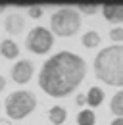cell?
Instances as JSON below:
<instances>
[{
	"instance_id": "obj_19",
	"label": "cell",
	"mask_w": 123,
	"mask_h": 125,
	"mask_svg": "<svg viewBox=\"0 0 123 125\" xmlns=\"http://www.w3.org/2000/svg\"><path fill=\"white\" fill-rule=\"evenodd\" d=\"M110 125H123V117H113L110 121Z\"/></svg>"
},
{
	"instance_id": "obj_1",
	"label": "cell",
	"mask_w": 123,
	"mask_h": 125,
	"mask_svg": "<svg viewBox=\"0 0 123 125\" xmlns=\"http://www.w3.org/2000/svg\"><path fill=\"white\" fill-rule=\"evenodd\" d=\"M87 77V62L69 50L56 52L46 58L39 71V87L52 98H65Z\"/></svg>"
},
{
	"instance_id": "obj_9",
	"label": "cell",
	"mask_w": 123,
	"mask_h": 125,
	"mask_svg": "<svg viewBox=\"0 0 123 125\" xmlns=\"http://www.w3.org/2000/svg\"><path fill=\"white\" fill-rule=\"evenodd\" d=\"M0 54L6 58V60H15L19 56V46L14 39H4L0 42Z\"/></svg>"
},
{
	"instance_id": "obj_15",
	"label": "cell",
	"mask_w": 123,
	"mask_h": 125,
	"mask_svg": "<svg viewBox=\"0 0 123 125\" xmlns=\"http://www.w3.org/2000/svg\"><path fill=\"white\" fill-rule=\"evenodd\" d=\"M98 10H100L98 4H79L77 6V12H81V14H94Z\"/></svg>"
},
{
	"instance_id": "obj_8",
	"label": "cell",
	"mask_w": 123,
	"mask_h": 125,
	"mask_svg": "<svg viewBox=\"0 0 123 125\" xmlns=\"http://www.w3.org/2000/svg\"><path fill=\"white\" fill-rule=\"evenodd\" d=\"M4 27H6V31L10 33V35H19V33H23L25 29V17L21 16V14H10V16L4 19Z\"/></svg>"
},
{
	"instance_id": "obj_13",
	"label": "cell",
	"mask_w": 123,
	"mask_h": 125,
	"mask_svg": "<svg viewBox=\"0 0 123 125\" xmlns=\"http://www.w3.org/2000/svg\"><path fill=\"white\" fill-rule=\"evenodd\" d=\"M110 110L113 112L115 117H123V89L117 91V93L112 96V100H110Z\"/></svg>"
},
{
	"instance_id": "obj_21",
	"label": "cell",
	"mask_w": 123,
	"mask_h": 125,
	"mask_svg": "<svg viewBox=\"0 0 123 125\" xmlns=\"http://www.w3.org/2000/svg\"><path fill=\"white\" fill-rule=\"evenodd\" d=\"M0 125H14L8 117H0Z\"/></svg>"
},
{
	"instance_id": "obj_22",
	"label": "cell",
	"mask_w": 123,
	"mask_h": 125,
	"mask_svg": "<svg viewBox=\"0 0 123 125\" xmlns=\"http://www.w3.org/2000/svg\"><path fill=\"white\" fill-rule=\"evenodd\" d=\"M4 10H6V6H4V4H0V12H4Z\"/></svg>"
},
{
	"instance_id": "obj_20",
	"label": "cell",
	"mask_w": 123,
	"mask_h": 125,
	"mask_svg": "<svg viewBox=\"0 0 123 125\" xmlns=\"http://www.w3.org/2000/svg\"><path fill=\"white\" fill-rule=\"evenodd\" d=\"M4 89H6V77H4L2 73H0V93H2Z\"/></svg>"
},
{
	"instance_id": "obj_3",
	"label": "cell",
	"mask_w": 123,
	"mask_h": 125,
	"mask_svg": "<svg viewBox=\"0 0 123 125\" xmlns=\"http://www.w3.org/2000/svg\"><path fill=\"white\" fill-rule=\"evenodd\" d=\"M50 31L58 37H75L81 31V14L77 12V8H58L50 17Z\"/></svg>"
},
{
	"instance_id": "obj_5",
	"label": "cell",
	"mask_w": 123,
	"mask_h": 125,
	"mask_svg": "<svg viewBox=\"0 0 123 125\" xmlns=\"http://www.w3.org/2000/svg\"><path fill=\"white\" fill-rule=\"evenodd\" d=\"M54 44V33L50 31L48 27L37 25L27 33L25 39V48L31 50L33 54H46Z\"/></svg>"
},
{
	"instance_id": "obj_16",
	"label": "cell",
	"mask_w": 123,
	"mask_h": 125,
	"mask_svg": "<svg viewBox=\"0 0 123 125\" xmlns=\"http://www.w3.org/2000/svg\"><path fill=\"white\" fill-rule=\"evenodd\" d=\"M110 39H112L115 44L121 42V41H123V27H117V25L112 27V29H110Z\"/></svg>"
},
{
	"instance_id": "obj_10",
	"label": "cell",
	"mask_w": 123,
	"mask_h": 125,
	"mask_svg": "<svg viewBox=\"0 0 123 125\" xmlns=\"http://www.w3.org/2000/svg\"><path fill=\"white\" fill-rule=\"evenodd\" d=\"M48 119H50V123H54V125H63L65 119H67V110L63 106H52L48 110Z\"/></svg>"
},
{
	"instance_id": "obj_7",
	"label": "cell",
	"mask_w": 123,
	"mask_h": 125,
	"mask_svg": "<svg viewBox=\"0 0 123 125\" xmlns=\"http://www.w3.org/2000/svg\"><path fill=\"white\" fill-rule=\"evenodd\" d=\"M102 16L110 23H123V4H102Z\"/></svg>"
},
{
	"instance_id": "obj_17",
	"label": "cell",
	"mask_w": 123,
	"mask_h": 125,
	"mask_svg": "<svg viewBox=\"0 0 123 125\" xmlns=\"http://www.w3.org/2000/svg\"><path fill=\"white\" fill-rule=\"evenodd\" d=\"M42 12H44L42 6H29V8H27V14H29V17H33V19H39V17L42 16Z\"/></svg>"
},
{
	"instance_id": "obj_6",
	"label": "cell",
	"mask_w": 123,
	"mask_h": 125,
	"mask_svg": "<svg viewBox=\"0 0 123 125\" xmlns=\"http://www.w3.org/2000/svg\"><path fill=\"white\" fill-rule=\"evenodd\" d=\"M33 73H35V65L31 60L23 58V60H17V62L12 65V79L17 85H25L33 79Z\"/></svg>"
},
{
	"instance_id": "obj_12",
	"label": "cell",
	"mask_w": 123,
	"mask_h": 125,
	"mask_svg": "<svg viewBox=\"0 0 123 125\" xmlns=\"http://www.w3.org/2000/svg\"><path fill=\"white\" fill-rule=\"evenodd\" d=\"M81 42H83V46H85V48H96V46H100V33L94 31V29L83 33Z\"/></svg>"
},
{
	"instance_id": "obj_18",
	"label": "cell",
	"mask_w": 123,
	"mask_h": 125,
	"mask_svg": "<svg viewBox=\"0 0 123 125\" xmlns=\"http://www.w3.org/2000/svg\"><path fill=\"white\" fill-rule=\"evenodd\" d=\"M75 102H77V106H83V104L87 102V94H77Z\"/></svg>"
},
{
	"instance_id": "obj_11",
	"label": "cell",
	"mask_w": 123,
	"mask_h": 125,
	"mask_svg": "<svg viewBox=\"0 0 123 125\" xmlns=\"http://www.w3.org/2000/svg\"><path fill=\"white\" fill-rule=\"evenodd\" d=\"M104 91L100 89V87H91L89 89V93H87V104L91 106V108H98L102 102H104Z\"/></svg>"
},
{
	"instance_id": "obj_2",
	"label": "cell",
	"mask_w": 123,
	"mask_h": 125,
	"mask_svg": "<svg viewBox=\"0 0 123 125\" xmlns=\"http://www.w3.org/2000/svg\"><path fill=\"white\" fill-rule=\"evenodd\" d=\"M94 75L110 87H123V44H110L94 56Z\"/></svg>"
},
{
	"instance_id": "obj_14",
	"label": "cell",
	"mask_w": 123,
	"mask_h": 125,
	"mask_svg": "<svg viewBox=\"0 0 123 125\" xmlns=\"http://www.w3.org/2000/svg\"><path fill=\"white\" fill-rule=\"evenodd\" d=\"M77 125H96V114H94V110H79V114H77Z\"/></svg>"
},
{
	"instance_id": "obj_4",
	"label": "cell",
	"mask_w": 123,
	"mask_h": 125,
	"mask_svg": "<svg viewBox=\"0 0 123 125\" xmlns=\"http://www.w3.org/2000/svg\"><path fill=\"white\" fill-rule=\"evenodd\" d=\"M4 108L10 119H23L37 108V96L33 91H25V89L14 91L6 96Z\"/></svg>"
}]
</instances>
